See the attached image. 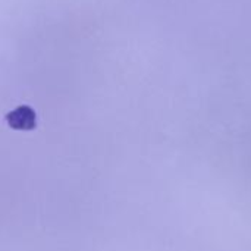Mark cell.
Returning a JSON list of instances; mask_svg holds the SVG:
<instances>
[{
  "label": "cell",
  "instance_id": "obj_1",
  "mask_svg": "<svg viewBox=\"0 0 251 251\" xmlns=\"http://www.w3.org/2000/svg\"><path fill=\"white\" fill-rule=\"evenodd\" d=\"M6 122L12 129L31 131L37 125V115L29 106H19L6 115Z\"/></svg>",
  "mask_w": 251,
  "mask_h": 251
}]
</instances>
